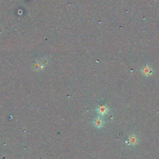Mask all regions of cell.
<instances>
[{"instance_id":"4","label":"cell","mask_w":159,"mask_h":159,"mask_svg":"<svg viewBox=\"0 0 159 159\" xmlns=\"http://www.w3.org/2000/svg\"><path fill=\"white\" fill-rule=\"evenodd\" d=\"M129 144L131 145H135L137 143V139L136 136L132 135L129 137Z\"/></svg>"},{"instance_id":"1","label":"cell","mask_w":159,"mask_h":159,"mask_svg":"<svg viewBox=\"0 0 159 159\" xmlns=\"http://www.w3.org/2000/svg\"><path fill=\"white\" fill-rule=\"evenodd\" d=\"M93 124L94 125H95V126L96 127V128H102L103 125L104 124V121L101 118L99 117L96 118H95V120H94Z\"/></svg>"},{"instance_id":"2","label":"cell","mask_w":159,"mask_h":159,"mask_svg":"<svg viewBox=\"0 0 159 159\" xmlns=\"http://www.w3.org/2000/svg\"><path fill=\"white\" fill-rule=\"evenodd\" d=\"M141 72L142 74L144 75L145 76H149L150 75H151V74L152 73V70L149 66L146 65L145 67L142 68Z\"/></svg>"},{"instance_id":"3","label":"cell","mask_w":159,"mask_h":159,"mask_svg":"<svg viewBox=\"0 0 159 159\" xmlns=\"http://www.w3.org/2000/svg\"><path fill=\"white\" fill-rule=\"evenodd\" d=\"M97 111L101 115L106 114L108 111V108L106 106H100L97 109Z\"/></svg>"}]
</instances>
